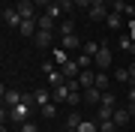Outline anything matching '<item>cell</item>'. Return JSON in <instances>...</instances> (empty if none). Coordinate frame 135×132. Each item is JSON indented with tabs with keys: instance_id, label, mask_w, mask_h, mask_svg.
Segmentation results:
<instances>
[{
	"instance_id": "1",
	"label": "cell",
	"mask_w": 135,
	"mask_h": 132,
	"mask_svg": "<svg viewBox=\"0 0 135 132\" xmlns=\"http://www.w3.org/2000/svg\"><path fill=\"white\" fill-rule=\"evenodd\" d=\"M111 60H114V54H111V48L102 42V45H99V51L93 54V63H96V66H102V69H108V66H111Z\"/></svg>"
},
{
	"instance_id": "2",
	"label": "cell",
	"mask_w": 135,
	"mask_h": 132,
	"mask_svg": "<svg viewBox=\"0 0 135 132\" xmlns=\"http://www.w3.org/2000/svg\"><path fill=\"white\" fill-rule=\"evenodd\" d=\"M24 96H27V93L6 90V87H3V108H15V105H21V102H24Z\"/></svg>"
},
{
	"instance_id": "3",
	"label": "cell",
	"mask_w": 135,
	"mask_h": 132,
	"mask_svg": "<svg viewBox=\"0 0 135 132\" xmlns=\"http://www.w3.org/2000/svg\"><path fill=\"white\" fill-rule=\"evenodd\" d=\"M27 114H30V102H21V105L9 108V120H15V123H27Z\"/></svg>"
},
{
	"instance_id": "4",
	"label": "cell",
	"mask_w": 135,
	"mask_h": 132,
	"mask_svg": "<svg viewBox=\"0 0 135 132\" xmlns=\"http://www.w3.org/2000/svg\"><path fill=\"white\" fill-rule=\"evenodd\" d=\"M3 21H6V27H21L24 18H21V12L15 9V6H6L3 9Z\"/></svg>"
},
{
	"instance_id": "5",
	"label": "cell",
	"mask_w": 135,
	"mask_h": 132,
	"mask_svg": "<svg viewBox=\"0 0 135 132\" xmlns=\"http://www.w3.org/2000/svg\"><path fill=\"white\" fill-rule=\"evenodd\" d=\"M15 9L21 12V18H36V3H33V0H18Z\"/></svg>"
},
{
	"instance_id": "6",
	"label": "cell",
	"mask_w": 135,
	"mask_h": 132,
	"mask_svg": "<svg viewBox=\"0 0 135 132\" xmlns=\"http://www.w3.org/2000/svg\"><path fill=\"white\" fill-rule=\"evenodd\" d=\"M33 42L39 45V48H48V45L54 42V30H36V36H33Z\"/></svg>"
},
{
	"instance_id": "7",
	"label": "cell",
	"mask_w": 135,
	"mask_h": 132,
	"mask_svg": "<svg viewBox=\"0 0 135 132\" xmlns=\"http://www.w3.org/2000/svg\"><path fill=\"white\" fill-rule=\"evenodd\" d=\"M60 48H66V51H75V48H84V42L78 39L75 33H69V36H60Z\"/></svg>"
},
{
	"instance_id": "8",
	"label": "cell",
	"mask_w": 135,
	"mask_h": 132,
	"mask_svg": "<svg viewBox=\"0 0 135 132\" xmlns=\"http://www.w3.org/2000/svg\"><path fill=\"white\" fill-rule=\"evenodd\" d=\"M30 99H33V105H39V108H42V105H48V102H51V90L39 87V90H33V93H30Z\"/></svg>"
},
{
	"instance_id": "9",
	"label": "cell",
	"mask_w": 135,
	"mask_h": 132,
	"mask_svg": "<svg viewBox=\"0 0 135 132\" xmlns=\"http://www.w3.org/2000/svg\"><path fill=\"white\" fill-rule=\"evenodd\" d=\"M36 30H39L36 18H24V21H21V27H18V33H21V36H30V39H33V36H36Z\"/></svg>"
},
{
	"instance_id": "10",
	"label": "cell",
	"mask_w": 135,
	"mask_h": 132,
	"mask_svg": "<svg viewBox=\"0 0 135 132\" xmlns=\"http://www.w3.org/2000/svg\"><path fill=\"white\" fill-rule=\"evenodd\" d=\"M78 84L87 90V87H96V72L93 69H81V75H78Z\"/></svg>"
},
{
	"instance_id": "11",
	"label": "cell",
	"mask_w": 135,
	"mask_h": 132,
	"mask_svg": "<svg viewBox=\"0 0 135 132\" xmlns=\"http://www.w3.org/2000/svg\"><path fill=\"white\" fill-rule=\"evenodd\" d=\"M69 93H72V87H69V84H60V87L51 90V99H54V102H66Z\"/></svg>"
},
{
	"instance_id": "12",
	"label": "cell",
	"mask_w": 135,
	"mask_h": 132,
	"mask_svg": "<svg viewBox=\"0 0 135 132\" xmlns=\"http://www.w3.org/2000/svg\"><path fill=\"white\" fill-rule=\"evenodd\" d=\"M84 102H87V105H99V102H102V90H99V87H87V90H84Z\"/></svg>"
},
{
	"instance_id": "13",
	"label": "cell",
	"mask_w": 135,
	"mask_h": 132,
	"mask_svg": "<svg viewBox=\"0 0 135 132\" xmlns=\"http://www.w3.org/2000/svg\"><path fill=\"white\" fill-rule=\"evenodd\" d=\"M60 69H63V75H66V81H69V78H75V75H81V66H78L75 60H66Z\"/></svg>"
},
{
	"instance_id": "14",
	"label": "cell",
	"mask_w": 135,
	"mask_h": 132,
	"mask_svg": "<svg viewBox=\"0 0 135 132\" xmlns=\"http://www.w3.org/2000/svg\"><path fill=\"white\" fill-rule=\"evenodd\" d=\"M45 78H48L51 90H54V87H60V84H66V75H63V69H54V72H48Z\"/></svg>"
},
{
	"instance_id": "15",
	"label": "cell",
	"mask_w": 135,
	"mask_h": 132,
	"mask_svg": "<svg viewBox=\"0 0 135 132\" xmlns=\"http://www.w3.org/2000/svg\"><path fill=\"white\" fill-rule=\"evenodd\" d=\"M87 18H93V21H102V18H108V9H105V3H102V6H90V9H87Z\"/></svg>"
},
{
	"instance_id": "16",
	"label": "cell",
	"mask_w": 135,
	"mask_h": 132,
	"mask_svg": "<svg viewBox=\"0 0 135 132\" xmlns=\"http://www.w3.org/2000/svg\"><path fill=\"white\" fill-rule=\"evenodd\" d=\"M114 81H120V84H132L129 66H117V69H114Z\"/></svg>"
},
{
	"instance_id": "17",
	"label": "cell",
	"mask_w": 135,
	"mask_h": 132,
	"mask_svg": "<svg viewBox=\"0 0 135 132\" xmlns=\"http://www.w3.org/2000/svg\"><path fill=\"white\" fill-rule=\"evenodd\" d=\"M105 24H108L111 30H120V24H123V15H120V12H108Z\"/></svg>"
},
{
	"instance_id": "18",
	"label": "cell",
	"mask_w": 135,
	"mask_h": 132,
	"mask_svg": "<svg viewBox=\"0 0 135 132\" xmlns=\"http://www.w3.org/2000/svg\"><path fill=\"white\" fill-rule=\"evenodd\" d=\"M129 117H132V114L126 111V108H114V123H117V126H126Z\"/></svg>"
},
{
	"instance_id": "19",
	"label": "cell",
	"mask_w": 135,
	"mask_h": 132,
	"mask_svg": "<svg viewBox=\"0 0 135 132\" xmlns=\"http://www.w3.org/2000/svg\"><path fill=\"white\" fill-rule=\"evenodd\" d=\"M36 24H39V30H54V18L51 15H36Z\"/></svg>"
},
{
	"instance_id": "20",
	"label": "cell",
	"mask_w": 135,
	"mask_h": 132,
	"mask_svg": "<svg viewBox=\"0 0 135 132\" xmlns=\"http://www.w3.org/2000/svg\"><path fill=\"white\" fill-rule=\"evenodd\" d=\"M108 84H111L108 72H105V69H99V72H96V87H99V90H108Z\"/></svg>"
},
{
	"instance_id": "21",
	"label": "cell",
	"mask_w": 135,
	"mask_h": 132,
	"mask_svg": "<svg viewBox=\"0 0 135 132\" xmlns=\"http://www.w3.org/2000/svg\"><path fill=\"white\" fill-rule=\"evenodd\" d=\"M102 120H114V108H105V105H99V114H96V123Z\"/></svg>"
},
{
	"instance_id": "22",
	"label": "cell",
	"mask_w": 135,
	"mask_h": 132,
	"mask_svg": "<svg viewBox=\"0 0 135 132\" xmlns=\"http://www.w3.org/2000/svg\"><path fill=\"white\" fill-rule=\"evenodd\" d=\"M99 105H105V108H117V96L114 93H108V90H102V102Z\"/></svg>"
},
{
	"instance_id": "23",
	"label": "cell",
	"mask_w": 135,
	"mask_h": 132,
	"mask_svg": "<svg viewBox=\"0 0 135 132\" xmlns=\"http://www.w3.org/2000/svg\"><path fill=\"white\" fill-rule=\"evenodd\" d=\"M69 33H75V21H72V18H63V24H60V36H69Z\"/></svg>"
},
{
	"instance_id": "24",
	"label": "cell",
	"mask_w": 135,
	"mask_h": 132,
	"mask_svg": "<svg viewBox=\"0 0 135 132\" xmlns=\"http://www.w3.org/2000/svg\"><path fill=\"white\" fill-rule=\"evenodd\" d=\"M78 132H99V123H96V120H81Z\"/></svg>"
},
{
	"instance_id": "25",
	"label": "cell",
	"mask_w": 135,
	"mask_h": 132,
	"mask_svg": "<svg viewBox=\"0 0 135 132\" xmlns=\"http://www.w3.org/2000/svg\"><path fill=\"white\" fill-rule=\"evenodd\" d=\"M78 126H81V114H69V117H66V129H78Z\"/></svg>"
},
{
	"instance_id": "26",
	"label": "cell",
	"mask_w": 135,
	"mask_h": 132,
	"mask_svg": "<svg viewBox=\"0 0 135 132\" xmlns=\"http://www.w3.org/2000/svg\"><path fill=\"white\" fill-rule=\"evenodd\" d=\"M60 12H63L60 3H48V6H45V15H51V18H60Z\"/></svg>"
},
{
	"instance_id": "27",
	"label": "cell",
	"mask_w": 135,
	"mask_h": 132,
	"mask_svg": "<svg viewBox=\"0 0 135 132\" xmlns=\"http://www.w3.org/2000/svg\"><path fill=\"white\" fill-rule=\"evenodd\" d=\"M117 45H120L123 51H132V48H135V42H132V36H126V33L120 36V39H117Z\"/></svg>"
},
{
	"instance_id": "28",
	"label": "cell",
	"mask_w": 135,
	"mask_h": 132,
	"mask_svg": "<svg viewBox=\"0 0 135 132\" xmlns=\"http://www.w3.org/2000/svg\"><path fill=\"white\" fill-rule=\"evenodd\" d=\"M39 111H42V117H54V114H57V102H48V105H42Z\"/></svg>"
},
{
	"instance_id": "29",
	"label": "cell",
	"mask_w": 135,
	"mask_h": 132,
	"mask_svg": "<svg viewBox=\"0 0 135 132\" xmlns=\"http://www.w3.org/2000/svg\"><path fill=\"white\" fill-rule=\"evenodd\" d=\"M117 129H120V126H117L114 120H102L99 123V132H117Z\"/></svg>"
},
{
	"instance_id": "30",
	"label": "cell",
	"mask_w": 135,
	"mask_h": 132,
	"mask_svg": "<svg viewBox=\"0 0 135 132\" xmlns=\"http://www.w3.org/2000/svg\"><path fill=\"white\" fill-rule=\"evenodd\" d=\"M75 63L81 66V69H87V66L93 63V57H90V54H84V51H81V54H78V60H75Z\"/></svg>"
},
{
	"instance_id": "31",
	"label": "cell",
	"mask_w": 135,
	"mask_h": 132,
	"mask_svg": "<svg viewBox=\"0 0 135 132\" xmlns=\"http://www.w3.org/2000/svg\"><path fill=\"white\" fill-rule=\"evenodd\" d=\"M84 54H90V57H93V54H96L99 51V42H84V48H81Z\"/></svg>"
},
{
	"instance_id": "32",
	"label": "cell",
	"mask_w": 135,
	"mask_h": 132,
	"mask_svg": "<svg viewBox=\"0 0 135 132\" xmlns=\"http://www.w3.org/2000/svg\"><path fill=\"white\" fill-rule=\"evenodd\" d=\"M54 60H57L60 66L66 63V48H54Z\"/></svg>"
},
{
	"instance_id": "33",
	"label": "cell",
	"mask_w": 135,
	"mask_h": 132,
	"mask_svg": "<svg viewBox=\"0 0 135 132\" xmlns=\"http://www.w3.org/2000/svg\"><path fill=\"white\" fill-rule=\"evenodd\" d=\"M21 132H39V129H36L33 120H27V123H21Z\"/></svg>"
},
{
	"instance_id": "34",
	"label": "cell",
	"mask_w": 135,
	"mask_h": 132,
	"mask_svg": "<svg viewBox=\"0 0 135 132\" xmlns=\"http://www.w3.org/2000/svg\"><path fill=\"white\" fill-rule=\"evenodd\" d=\"M123 15H126V21H129L132 15H135V6H132V3H126V6H123Z\"/></svg>"
},
{
	"instance_id": "35",
	"label": "cell",
	"mask_w": 135,
	"mask_h": 132,
	"mask_svg": "<svg viewBox=\"0 0 135 132\" xmlns=\"http://www.w3.org/2000/svg\"><path fill=\"white\" fill-rule=\"evenodd\" d=\"M60 6H63V12H72V6H75V0H60Z\"/></svg>"
},
{
	"instance_id": "36",
	"label": "cell",
	"mask_w": 135,
	"mask_h": 132,
	"mask_svg": "<svg viewBox=\"0 0 135 132\" xmlns=\"http://www.w3.org/2000/svg\"><path fill=\"white\" fill-rule=\"evenodd\" d=\"M126 27H129V36H132V42H135V18L126 21Z\"/></svg>"
},
{
	"instance_id": "37",
	"label": "cell",
	"mask_w": 135,
	"mask_h": 132,
	"mask_svg": "<svg viewBox=\"0 0 135 132\" xmlns=\"http://www.w3.org/2000/svg\"><path fill=\"white\" fill-rule=\"evenodd\" d=\"M54 69H57V66H54L51 60H48V63H42V72H45V75H48V72H54Z\"/></svg>"
},
{
	"instance_id": "38",
	"label": "cell",
	"mask_w": 135,
	"mask_h": 132,
	"mask_svg": "<svg viewBox=\"0 0 135 132\" xmlns=\"http://www.w3.org/2000/svg\"><path fill=\"white\" fill-rule=\"evenodd\" d=\"M126 96H129V102H135V84H129V90H126Z\"/></svg>"
},
{
	"instance_id": "39",
	"label": "cell",
	"mask_w": 135,
	"mask_h": 132,
	"mask_svg": "<svg viewBox=\"0 0 135 132\" xmlns=\"http://www.w3.org/2000/svg\"><path fill=\"white\" fill-rule=\"evenodd\" d=\"M75 6H84V9H90V0H75Z\"/></svg>"
},
{
	"instance_id": "40",
	"label": "cell",
	"mask_w": 135,
	"mask_h": 132,
	"mask_svg": "<svg viewBox=\"0 0 135 132\" xmlns=\"http://www.w3.org/2000/svg\"><path fill=\"white\" fill-rule=\"evenodd\" d=\"M129 75H132V84H135V60L129 63Z\"/></svg>"
},
{
	"instance_id": "41",
	"label": "cell",
	"mask_w": 135,
	"mask_h": 132,
	"mask_svg": "<svg viewBox=\"0 0 135 132\" xmlns=\"http://www.w3.org/2000/svg\"><path fill=\"white\" fill-rule=\"evenodd\" d=\"M33 3H36V6H48L51 0H33Z\"/></svg>"
},
{
	"instance_id": "42",
	"label": "cell",
	"mask_w": 135,
	"mask_h": 132,
	"mask_svg": "<svg viewBox=\"0 0 135 132\" xmlns=\"http://www.w3.org/2000/svg\"><path fill=\"white\" fill-rule=\"evenodd\" d=\"M126 111H129V114H135V102H129V105H126Z\"/></svg>"
},
{
	"instance_id": "43",
	"label": "cell",
	"mask_w": 135,
	"mask_h": 132,
	"mask_svg": "<svg viewBox=\"0 0 135 132\" xmlns=\"http://www.w3.org/2000/svg\"><path fill=\"white\" fill-rule=\"evenodd\" d=\"M102 3H105V0H90V6H102Z\"/></svg>"
},
{
	"instance_id": "44",
	"label": "cell",
	"mask_w": 135,
	"mask_h": 132,
	"mask_svg": "<svg viewBox=\"0 0 135 132\" xmlns=\"http://www.w3.org/2000/svg\"><path fill=\"white\" fill-rule=\"evenodd\" d=\"M66 132H78V129H66Z\"/></svg>"
}]
</instances>
